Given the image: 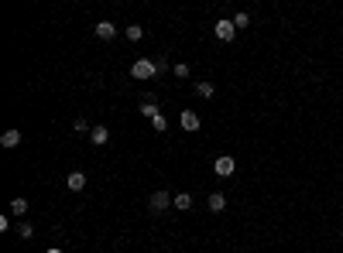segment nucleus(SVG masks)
I'll return each instance as SVG.
<instances>
[{
  "label": "nucleus",
  "instance_id": "6ab92c4d",
  "mask_svg": "<svg viewBox=\"0 0 343 253\" xmlns=\"http://www.w3.org/2000/svg\"><path fill=\"white\" fill-rule=\"evenodd\" d=\"M86 130H90V123H86L82 116H76V134H86Z\"/></svg>",
  "mask_w": 343,
  "mask_h": 253
},
{
  "label": "nucleus",
  "instance_id": "f257e3e1",
  "mask_svg": "<svg viewBox=\"0 0 343 253\" xmlns=\"http://www.w3.org/2000/svg\"><path fill=\"white\" fill-rule=\"evenodd\" d=\"M131 75H134V79H155V75H158V69H155V62H151V58H137L134 65H131Z\"/></svg>",
  "mask_w": 343,
  "mask_h": 253
},
{
  "label": "nucleus",
  "instance_id": "dca6fc26",
  "mask_svg": "<svg viewBox=\"0 0 343 253\" xmlns=\"http://www.w3.org/2000/svg\"><path fill=\"white\" fill-rule=\"evenodd\" d=\"M151 127H155L158 134H165V130H168V120H165V116H155V120H151Z\"/></svg>",
  "mask_w": 343,
  "mask_h": 253
},
{
  "label": "nucleus",
  "instance_id": "f3484780",
  "mask_svg": "<svg viewBox=\"0 0 343 253\" xmlns=\"http://www.w3.org/2000/svg\"><path fill=\"white\" fill-rule=\"evenodd\" d=\"M247 24H251L247 14H237V17H233V28H247Z\"/></svg>",
  "mask_w": 343,
  "mask_h": 253
},
{
  "label": "nucleus",
  "instance_id": "a211bd4d",
  "mask_svg": "<svg viewBox=\"0 0 343 253\" xmlns=\"http://www.w3.org/2000/svg\"><path fill=\"white\" fill-rule=\"evenodd\" d=\"M172 72H175L179 79H185V75H189V65H185V62H179V65H175V69H172Z\"/></svg>",
  "mask_w": 343,
  "mask_h": 253
},
{
  "label": "nucleus",
  "instance_id": "4468645a",
  "mask_svg": "<svg viewBox=\"0 0 343 253\" xmlns=\"http://www.w3.org/2000/svg\"><path fill=\"white\" fill-rule=\"evenodd\" d=\"M124 35L131 38V41H141V38H144V28H137V24H131V28H124Z\"/></svg>",
  "mask_w": 343,
  "mask_h": 253
},
{
  "label": "nucleus",
  "instance_id": "9b49d317",
  "mask_svg": "<svg viewBox=\"0 0 343 253\" xmlns=\"http://www.w3.org/2000/svg\"><path fill=\"white\" fill-rule=\"evenodd\" d=\"M172 206H175V209H182V212H185V209L192 206V195H189V192H179V195H172Z\"/></svg>",
  "mask_w": 343,
  "mask_h": 253
},
{
  "label": "nucleus",
  "instance_id": "0eeeda50",
  "mask_svg": "<svg viewBox=\"0 0 343 253\" xmlns=\"http://www.w3.org/2000/svg\"><path fill=\"white\" fill-rule=\"evenodd\" d=\"M90 140L96 144V147H103V144L110 140V130H106V127H93V130H90Z\"/></svg>",
  "mask_w": 343,
  "mask_h": 253
},
{
  "label": "nucleus",
  "instance_id": "2eb2a0df",
  "mask_svg": "<svg viewBox=\"0 0 343 253\" xmlns=\"http://www.w3.org/2000/svg\"><path fill=\"white\" fill-rule=\"evenodd\" d=\"M11 212H14V216H24V212H28V202H24V198H14V202H11Z\"/></svg>",
  "mask_w": 343,
  "mask_h": 253
},
{
  "label": "nucleus",
  "instance_id": "20e7f679",
  "mask_svg": "<svg viewBox=\"0 0 343 253\" xmlns=\"http://www.w3.org/2000/svg\"><path fill=\"white\" fill-rule=\"evenodd\" d=\"M148 206L155 209V212H161V209H168V206H172V195H168V192H151Z\"/></svg>",
  "mask_w": 343,
  "mask_h": 253
},
{
  "label": "nucleus",
  "instance_id": "aec40b11",
  "mask_svg": "<svg viewBox=\"0 0 343 253\" xmlns=\"http://www.w3.org/2000/svg\"><path fill=\"white\" fill-rule=\"evenodd\" d=\"M31 233H34V226H31V222H21V236H24V240H28Z\"/></svg>",
  "mask_w": 343,
  "mask_h": 253
},
{
  "label": "nucleus",
  "instance_id": "f8f14e48",
  "mask_svg": "<svg viewBox=\"0 0 343 253\" xmlns=\"http://www.w3.org/2000/svg\"><path fill=\"white\" fill-rule=\"evenodd\" d=\"M0 144H4V147H17V144H21V130H7V134L0 137Z\"/></svg>",
  "mask_w": 343,
  "mask_h": 253
},
{
  "label": "nucleus",
  "instance_id": "9d476101",
  "mask_svg": "<svg viewBox=\"0 0 343 253\" xmlns=\"http://www.w3.org/2000/svg\"><path fill=\"white\" fill-rule=\"evenodd\" d=\"M209 209H213V212H223V209H227V198H223V192H209Z\"/></svg>",
  "mask_w": 343,
  "mask_h": 253
},
{
  "label": "nucleus",
  "instance_id": "7ed1b4c3",
  "mask_svg": "<svg viewBox=\"0 0 343 253\" xmlns=\"http://www.w3.org/2000/svg\"><path fill=\"white\" fill-rule=\"evenodd\" d=\"M179 123H182V130H199V113L196 110H182V116H179Z\"/></svg>",
  "mask_w": 343,
  "mask_h": 253
},
{
  "label": "nucleus",
  "instance_id": "1a4fd4ad",
  "mask_svg": "<svg viewBox=\"0 0 343 253\" xmlns=\"http://www.w3.org/2000/svg\"><path fill=\"white\" fill-rule=\"evenodd\" d=\"M141 113L148 116V120H155V116H161V110L155 106V99H151V96H144V103H141Z\"/></svg>",
  "mask_w": 343,
  "mask_h": 253
},
{
  "label": "nucleus",
  "instance_id": "f03ea898",
  "mask_svg": "<svg viewBox=\"0 0 343 253\" xmlns=\"http://www.w3.org/2000/svg\"><path fill=\"white\" fill-rule=\"evenodd\" d=\"M233 168H237V161H233V158H227V154L213 161V171H217L220 178H227V174H233Z\"/></svg>",
  "mask_w": 343,
  "mask_h": 253
},
{
  "label": "nucleus",
  "instance_id": "6e6552de",
  "mask_svg": "<svg viewBox=\"0 0 343 253\" xmlns=\"http://www.w3.org/2000/svg\"><path fill=\"white\" fill-rule=\"evenodd\" d=\"M66 185L72 188V192H82V188H86V174H82V171H72L66 178Z\"/></svg>",
  "mask_w": 343,
  "mask_h": 253
},
{
  "label": "nucleus",
  "instance_id": "39448f33",
  "mask_svg": "<svg viewBox=\"0 0 343 253\" xmlns=\"http://www.w3.org/2000/svg\"><path fill=\"white\" fill-rule=\"evenodd\" d=\"M233 35H237L233 21H217V38L220 41H233Z\"/></svg>",
  "mask_w": 343,
  "mask_h": 253
},
{
  "label": "nucleus",
  "instance_id": "423d86ee",
  "mask_svg": "<svg viewBox=\"0 0 343 253\" xmlns=\"http://www.w3.org/2000/svg\"><path fill=\"white\" fill-rule=\"evenodd\" d=\"M93 31H96V38H103V41H110V38L117 35V28H114L110 21H100L96 28H93Z\"/></svg>",
  "mask_w": 343,
  "mask_h": 253
},
{
  "label": "nucleus",
  "instance_id": "412c9836",
  "mask_svg": "<svg viewBox=\"0 0 343 253\" xmlns=\"http://www.w3.org/2000/svg\"><path fill=\"white\" fill-rule=\"evenodd\" d=\"M45 253H62V250H58V246H48V250Z\"/></svg>",
  "mask_w": 343,
  "mask_h": 253
},
{
  "label": "nucleus",
  "instance_id": "ddd939ff",
  "mask_svg": "<svg viewBox=\"0 0 343 253\" xmlns=\"http://www.w3.org/2000/svg\"><path fill=\"white\" fill-rule=\"evenodd\" d=\"M196 92H199V96H203V99H213V82H199V86H196Z\"/></svg>",
  "mask_w": 343,
  "mask_h": 253
}]
</instances>
